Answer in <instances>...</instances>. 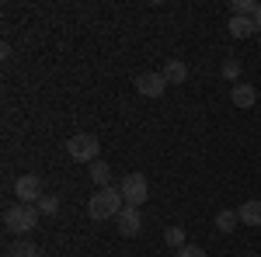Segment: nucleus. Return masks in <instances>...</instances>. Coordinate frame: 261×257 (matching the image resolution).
Returning a JSON list of instances; mask_svg holds the SVG:
<instances>
[{
  "instance_id": "6e6552de",
  "label": "nucleus",
  "mask_w": 261,
  "mask_h": 257,
  "mask_svg": "<svg viewBox=\"0 0 261 257\" xmlns=\"http://www.w3.org/2000/svg\"><path fill=\"white\" fill-rule=\"evenodd\" d=\"M237 219H241L244 226H261V198L244 202L241 209H237Z\"/></svg>"
},
{
  "instance_id": "f257e3e1",
  "label": "nucleus",
  "mask_w": 261,
  "mask_h": 257,
  "mask_svg": "<svg viewBox=\"0 0 261 257\" xmlns=\"http://www.w3.org/2000/svg\"><path fill=\"white\" fill-rule=\"evenodd\" d=\"M122 209H125V202H122L119 188H98V195H91V202H87V216L94 219V222L115 219Z\"/></svg>"
},
{
  "instance_id": "a211bd4d",
  "label": "nucleus",
  "mask_w": 261,
  "mask_h": 257,
  "mask_svg": "<svg viewBox=\"0 0 261 257\" xmlns=\"http://www.w3.org/2000/svg\"><path fill=\"white\" fill-rule=\"evenodd\" d=\"M223 77L241 83V63H237V60H226V63H223Z\"/></svg>"
},
{
  "instance_id": "0eeeda50",
  "label": "nucleus",
  "mask_w": 261,
  "mask_h": 257,
  "mask_svg": "<svg viewBox=\"0 0 261 257\" xmlns=\"http://www.w3.org/2000/svg\"><path fill=\"white\" fill-rule=\"evenodd\" d=\"M115 219H119V233H122V237H136V233L143 230L140 209H133V205H125V209H122Z\"/></svg>"
},
{
  "instance_id": "f8f14e48",
  "label": "nucleus",
  "mask_w": 261,
  "mask_h": 257,
  "mask_svg": "<svg viewBox=\"0 0 261 257\" xmlns=\"http://www.w3.org/2000/svg\"><path fill=\"white\" fill-rule=\"evenodd\" d=\"M108 178H112V167H108L105 160H94V163H91V181H94L98 188H112Z\"/></svg>"
},
{
  "instance_id": "aec40b11",
  "label": "nucleus",
  "mask_w": 261,
  "mask_h": 257,
  "mask_svg": "<svg viewBox=\"0 0 261 257\" xmlns=\"http://www.w3.org/2000/svg\"><path fill=\"white\" fill-rule=\"evenodd\" d=\"M254 24L261 28V4H258V14H254Z\"/></svg>"
},
{
  "instance_id": "7ed1b4c3",
  "label": "nucleus",
  "mask_w": 261,
  "mask_h": 257,
  "mask_svg": "<svg viewBox=\"0 0 261 257\" xmlns=\"http://www.w3.org/2000/svg\"><path fill=\"white\" fill-rule=\"evenodd\" d=\"M119 191H122V202H125V205L140 209L143 202L150 198V181L143 178V174H136V170H133V174H125V178H122Z\"/></svg>"
},
{
  "instance_id": "1a4fd4ad",
  "label": "nucleus",
  "mask_w": 261,
  "mask_h": 257,
  "mask_svg": "<svg viewBox=\"0 0 261 257\" xmlns=\"http://www.w3.org/2000/svg\"><path fill=\"white\" fill-rule=\"evenodd\" d=\"M230 98H233V104H237V108H251V104L258 101V91H254L251 83H244V80H241V83H233Z\"/></svg>"
},
{
  "instance_id": "f3484780",
  "label": "nucleus",
  "mask_w": 261,
  "mask_h": 257,
  "mask_svg": "<svg viewBox=\"0 0 261 257\" xmlns=\"http://www.w3.org/2000/svg\"><path fill=\"white\" fill-rule=\"evenodd\" d=\"M164 240H167V243H171L174 250H181V247L188 243V240H185V230H181V226H171V230H164Z\"/></svg>"
},
{
  "instance_id": "dca6fc26",
  "label": "nucleus",
  "mask_w": 261,
  "mask_h": 257,
  "mask_svg": "<svg viewBox=\"0 0 261 257\" xmlns=\"http://www.w3.org/2000/svg\"><path fill=\"white\" fill-rule=\"evenodd\" d=\"M35 209H39V216H56V212H60V198L56 195H42L39 202H35Z\"/></svg>"
},
{
  "instance_id": "9b49d317",
  "label": "nucleus",
  "mask_w": 261,
  "mask_h": 257,
  "mask_svg": "<svg viewBox=\"0 0 261 257\" xmlns=\"http://www.w3.org/2000/svg\"><path fill=\"white\" fill-rule=\"evenodd\" d=\"M230 35L233 39H247V35H254L258 32V24H254V18H230Z\"/></svg>"
},
{
  "instance_id": "6ab92c4d",
  "label": "nucleus",
  "mask_w": 261,
  "mask_h": 257,
  "mask_svg": "<svg viewBox=\"0 0 261 257\" xmlns=\"http://www.w3.org/2000/svg\"><path fill=\"white\" fill-rule=\"evenodd\" d=\"M178 257H205V250H202V247H195V243H185V247L178 250Z\"/></svg>"
},
{
  "instance_id": "f03ea898",
  "label": "nucleus",
  "mask_w": 261,
  "mask_h": 257,
  "mask_svg": "<svg viewBox=\"0 0 261 257\" xmlns=\"http://www.w3.org/2000/svg\"><path fill=\"white\" fill-rule=\"evenodd\" d=\"M4 226H7V233H14V237H24V233H32L35 226H39V209L35 205H11L7 212H4Z\"/></svg>"
},
{
  "instance_id": "4468645a",
  "label": "nucleus",
  "mask_w": 261,
  "mask_h": 257,
  "mask_svg": "<svg viewBox=\"0 0 261 257\" xmlns=\"http://www.w3.org/2000/svg\"><path fill=\"white\" fill-rule=\"evenodd\" d=\"M7 257H39V247L28 243V240H18V243L7 247Z\"/></svg>"
},
{
  "instance_id": "423d86ee",
  "label": "nucleus",
  "mask_w": 261,
  "mask_h": 257,
  "mask_svg": "<svg viewBox=\"0 0 261 257\" xmlns=\"http://www.w3.org/2000/svg\"><path fill=\"white\" fill-rule=\"evenodd\" d=\"M133 87L140 91L143 98H161L164 87H167V80H164V73H140V77L133 80Z\"/></svg>"
},
{
  "instance_id": "2eb2a0df",
  "label": "nucleus",
  "mask_w": 261,
  "mask_h": 257,
  "mask_svg": "<svg viewBox=\"0 0 261 257\" xmlns=\"http://www.w3.org/2000/svg\"><path fill=\"white\" fill-rule=\"evenodd\" d=\"M230 11H233V18H254L258 14V4L254 0H233Z\"/></svg>"
},
{
  "instance_id": "39448f33",
  "label": "nucleus",
  "mask_w": 261,
  "mask_h": 257,
  "mask_svg": "<svg viewBox=\"0 0 261 257\" xmlns=\"http://www.w3.org/2000/svg\"><path fill=\"white\" fill-rule=\"evenodd\" d=\"M14 195H18L21 205H35L45 191H42V178L39 174H21L18 181H14Z\"/></svg>"
},
{
  "instance_id": "ddd939ff",
  "label": "nucleus",
  "mask_w": 261,
  "mask_h": 257,
  "mask_svg": "<svg viewBox=\"0 0 261 257\" xmlns=\"http://www.w3.org/2000/svg\"><path fill=\"white\" fill-rule=\"evenodd\" d=\"M237 222H241V219H237L233 209H223L220 216H216V230H220V233H233V230H237Z\"/></svg>"
},
{
  "instance_id": "9d476101",
  "label": "nucleus",
  "mask_w": 261,
  "mask_h": 257,
  "mask_svg": "<svg viewBox=\"0 0 261 257\" xmlns=\"http://www.w3.org/2000/svg\"><path fill=\"white\" fill-rule=\"evenodd\" d=\"M161 73H164V80H167V83H185V80H188V66H185L181 60H167Z\"/></svg>"
},
{
  "instance_id": "20e7f679",
  "label": "nucleus",
  "mask_w": 261,
  "mask_h": 257,
  "mask_svg": "<svg viewBox=\"0 0 261 257\" xmlns=\"http://www.w3.org/2000/svg\"><path fill=\"white\" fill-rule=\"evenodd\" d=\"M66 153L77 163H94L98 160V139L91 136V132H77V136L66 139Z\"/></svg>"
}]
</instances>
